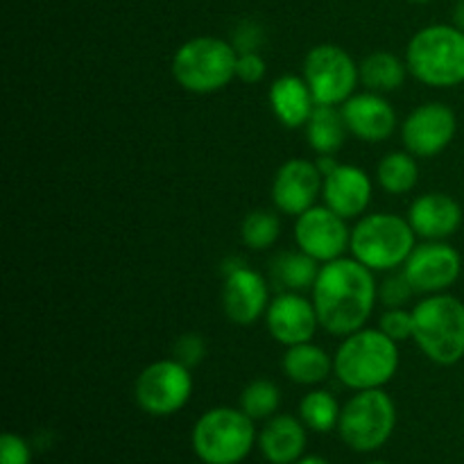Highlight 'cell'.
I'll return each instance as SVG.
<instances>
[{"label": "cell", "instance_id": "26", "mask_svg": "<svg viewBox=\"0 0 464 464\" xmlns=\"http://www.w3.org/2000/svg\"><path fill=\"white\" fill-rule=\"evenodd\" d=\"M376 179H379L381 188L390 195H406L420 181V166H417V157L406 152H390L381 159L379 168H376Z\"/></svg>", "mask_w": 464, "mask_h": 464}, {"label": "cell", "instance_id": "36", "mask_svg": "<svg viewBox=\"0 0 464 464\" xmlns=\"http://www.w3.org/2000/svg\"><path fill=\"white\" fill-rule=\"evenodd\" d=\"M317 168H320V172H322V177H326V175H331V172L335 170V168L340 166V161L338 159L334 157V154H322L320 159H317Z\"/></svg>", "mask_w": 464, "mask_h": 464}, {"label": "cell", "instance_id": "27", "mask_svg": "<svg viewBox=\"0 0 464 464\" xmlns=\"http://www.w3.org/2000/svg\"><path fill=\"white\" fill-rule=\"evenodd\" d=\"M340 415H343V408L338 399L326 390H313L299 403V420L315 433H329L338 429Z\"/></svg>", "mask_w": 464, "mask_h": 464}, {"label": "cell", "instance_id": "16", "mask_svg": "<svg viewBox=\"0 0 464 464\" xmlns=\"http://www.w3.org/2000/svg\"><path fill=\"white\" fill-rule=\"evenodd\" d=\"M266 324L276 343L295 347L311 343L320 326V317L313 299L304 297V293H279L267 306Z\"/></svg>", "mask_w": 464, "mask_h": 464}, {"label": "cell", "instance_id": "34", "mask_svg": "<svg viewBox=\"0 0 464 464\" xmlns=\"http://www.w3.org/2000/svg\"><path fill=\"white\" fill-rule=\"evenodd\" d=\"M267 72L266 59L258 53H238V62H236V77L245 84H258L263 82Z\"/></svg>", "mask_w": 464, "mask_h": 464}, {"label": "cell", "instance_id": "25", "mask_svg": "<svg viewBox=\"0 0 464 464\" xmlns=\"http://www.w3.org/2000/svg\"><path fill=\"white\" fill-rule=\"evenodd\" d=\"M361 82L367 91L374 93H392L401 89L408 75L406 59L397 57L390 50H376L370 53L361 63Z\"/></svg>", "mask_w": 464, "mask_h": 464}, {"label": "cell", "instance_id": "1", "mask_svg": "<svg viewBox=\"0 0 464 464\" xmlns=\"http://www.w3.org/2000/svg\"><path fill=\"white\" fill-rule=\"evenodd\" d=\"M311 299L322 329L344 338L367 324L379 299V284L370 267L343 256L322 263Z\"/></svg>", "mask_w": 464, "mask_h": 464}, {"label": "cell", "instance_id": "2", "mask_svg": "<svg viewBox=\"0 0 464 464\" xmlns=\"http://www.w3.org/2000/svg\"><path fill=\"white\" fill-rule=\"evenodd\" d=\"M399 370V344L381 329L344 335L334 356V374L349 390H376L388 385Z\"/></svg>", "mask_w": 464, "mask_h": 464}, {"label": "cell", "instance_id": "3", "mask_svg": "<svg viewBox=\"0 0 464 464\" xmlns=\"http://www.w3.org/2000/svg\"><path fill=\"white\" fill-rule=\"evenodd\" d=\"M408 72L433 89L464 84V32L453 23L421 27L406 48Z\"/></svg>", "mask_w": 464, "mask_h": 464}, {"label": "cell", "instance_id": "29", "mask_svg": "<svg viewBox=\"0 0 464 464\" xmlns=\"http://www.w3.org/2000/svg\"><path fill=\"white\" fill-rule=\"evenodd\" d=\"M281 406V390L272 381L256 379L240 394V411L247 412L254 421L270 420Z\"/></svg>", "mask_w": 464, "mask_h": 464}, {"label": "cell", "instance_id": "33", "mask_svg": "<svg viewBox=\"0 0 464 464\" xmlns=\"http://www.w3.org/2000/svg\"><path fill=\"white\" fill-rule=\"evenodd\" d=\"M0 464H32V449L21 435L5 433L0 438Z\"/></svg>", "mask_w": 464, "mask_h": 464}, {"label": "cell", "instance_id": "39", "mask_svg": "<svg viewBox=\"0 0 464 464\" xmlns=\"http://www.w3.org/2000/svg\"><path fill=\"white\" fill-rule=\"evenodd\" d=\"M408 3H417V5H426V3H430V0H408Z\"/></svg>", "mask_w": 464, "mask_h": 464}, {"label": "cell", "instance_id": "8", "mask_svg": "<svg viewBox=\"0 0 464 464\" xmlns=\"http://www.w3.org/2000/svg\"><path fill=\"white\" fill-rule=\"evenodd\" d=\"M397 426V406L383 388L361 390L353 394L340 415V438L358 453H372L383 447Z\"/></svg>", "mask_w": 464, "mask_h": 464}, {"label": "cell", "instance_id": "18", "mask_svg": "<svg viewBox=\"0 0 464 464\" xmlns=\"http://www.w3.org/2000/svg\"><path fill=\"white\" fill-rule=\"evenodd\" d=\"M374 195V184L362 168L340 163L331 175L324 177L322 198L331 211L344 220H356L367 211Z\"/></svg>", "mask_w": 464, "mask_h": 464}, {"label": "cell", "instance_id": "12", "mask_svg": "<svg viewBox=\"0 0 464 464\" xmlns=\"http://www.w3.org/2000/svg\"><path fill=\"white\" fill-rule=\"evenodd\" d=\"M295 240L304 254L320 263H329L344 256L349 243H352V229L347 227V220L331 211L326 204L322 207L315 204L302 216H297Z\"/></svg>", "mask_w": 464, "mask_h": 464}, {"label": "cell", "instance_id": "40", "mask_svg": "<svg viewBox=\"0 0 464 464\" xmlns=\"http://www.w3.org/2000/svg\"><path fill=\"white\" fill-rule=\"evenodd\" d=\"M367 464H388V462H381V460H374V462H367Z\"/></svg>", "mask_w": 464, "mask_h": 464}, {"label": "cell", "instance_id": "15", "mask_svg": "<svg viewBox=\"0 0 464 464\" xmlns=\"http://www.w3.org/2000/svg\"><path fill=\"white\" fill-rule=\"evenodd\" d=\"M324 177L315 161L308 159H290L276 170L272 181V202L285 216H302L311 207H315L322 195Z\"/></svg>", "mask_w": 464, "mask_h": 464}, {"label": "cell", "instance_id": "7", "mask_svg": "<svg viewBox=\"0 0 464 464\" xmlns=\"http://www.w3.org/2000/svg\"><path fill=\"white\" fill-rule=\"evenodd\" d=\"M190 442L204 464H238L252 453L256 442L254 420L229 406L211 408L195 421Z\"/></svg>", "mask_w": 464, "mask_h": 464}, {"label": "cell", "instance_id": "23", "mask_svg": "<svg viewBox=\"0 0 464 464\" xmlns=\"http://www.w3.org/2000/svg\"><path fill=\"white\" fill-rule=\"evenodd\" d=\"M320 267V261L304 254L302 249L276 254L275 261L270 263L272 281L281 293H308V290H313Z\"/></svg>", "mask_w": 464, "mask_h": 464}, {"label": "cell", "instance_id": "10", "mask_svg": "<svg viewBox=\"0 0 464 464\" xmlns=\"http://www.w3.org/2000/svg\"><path fill=\"white\" fill-rule=\"evenodd\" d=\"M193 394L190 367L175 358L157 361L145 367L134 383V399L143 412L152 417H170L179 412Z\"/></svg>", "mask_w": 464, "mask_h": 464}, {"label": "cell", "instance_id": "5", "mask_svg": "<svg viewBox=\"0 0 464 464\" xmlns=\"http://www.w3.org/2000/svg\"><path fill=\"white\" fill-rule=\"evenodd\" d=\"M238 50L218 36H195L181 44L172 57V77L188 93H218L236 77Z\"/></svg>", "mask_w": 464, "mask_h": 464}, {"label": "cell", "instance_id": "21", "mask_svg": "<svg viewBox=\"0 0 464 464\" xmlns=\"http://www.w3.org/2000/svg\"><path fill=\"white\" fill-rule=\"evenodd\" d=\"M270 107L281 125L288 130H299V127H306L317 102L304 75H284L272 84Z\"/></svg>", "mask_w": 464, "mask_h": 464}, {"label": "cell", "instance_id": "38", "mask_svg": "<svg viewBox=\"0 0 464 464\" xmlns=\"http://www.w3.org/2000/svg\"><path fill=\"white\" fill-rule=\"evenodd\" d=\"M297 464H331V462H326L324 458H320V456H304Z\"/></svg>", "mask_w": 464, "mask_h": 464}, {"label": "cell", "instance_id": "30", "mask_svg": "<svg viewBox=\"0 0 464 464\" xmlns=\"http://www.w3.org/2000/svg\"><path fill=\"white\" fill-rule=\"evenodd\" d=\"M379 329L394 343H406L415 335V317L406 308H385L379 320Z\"/></svg>", "mask_w": 464, "mask_h": 464}, {"label": "cell", "instance_id": "37", "mask_svg": "<svg viewBox=\"0 0 464 464\" xmlns=\"http://www.w3.org/2000/svg\"><path fill=\"white\" fill-rule=\"evenodd\" d=\"M453 25L464 32V0H458L456 9H453Z\"/></svg>", "mask_w": 464, "mask_h": 464}, {"label": "cell", "instance_id": "35", "mask_svg": "<svg viewBox=\"0 0 464 464\" xmlns=\"http://www.w3.org/2000/svg\"><path fill=\"white\" fill-rule=\"evenodd\" d=\"M231 44H234V48L238 50V53H258V48H261L263 44L261 25L254 21L240 23L234 30V41H231Z\"/></svg>", "mask_w": 464, "mask_h": 464}, {"label": "cell", "instance_id": "14", "mask_svg": "<svg viewBox=\"0 0 464 464\" xmlns=\"http://www.w3.org/2000/svg\"><path fill=\"white\" fill-rule=\"evenodd\" d=\"M270 284L261 272L252 270L245 263H236L225 270L222 285V308L231 324L252 326L263 317L270 306Z\"/></svg>", "mask_w": 464, "mask_h": 464}, {"label": "cell", "instance_id": "32", "mask_svg": "<svg viewBox=\"0 0 464 464\" xmlns=\"http://www.w3.org/2000/svg\"><path fill=\"white\" fill-rule=\"evenodd\" d=\"M204 356H207V343L199 334H184L172 344V358L184 362L190 370L198 367L204 361Z\"/></svg>", "mask_w": 464, "mask_h": 464}, {"label": "cell", "instance_id": "4", "mask_svg": "<svg viewBox=\"0 0 464 464\" xmlns=\"http://www.w3.org/2000/svg\"><path fill=\"white\" fill-rule=\"evenodd\" d=\"M412 340L430 362L451 367L464 358V302L449 293L426 295L415 308Z\"/></svg>", "mask_w": 464, "mask_h": 464}, {"label": "cell", "instance_id": "20", "mask_svg": "<svg viewBox=\"0 0 464 464\" xmlns=\"http://www.w3.org/2000/svg\"><path fill=\"white\" fill-rule=\"evenodd\" d=\"M263 458L272 464H297L306 451V424L290 415H276L258 435Z\"/></svg>", "mask_w": 464, "mask_h": 464}, {"label": "cell", "instance_id": "28", "mask_svg": "<svg viewBox=\"0 0 464 464\" xmlns=\"http://www.w3.org/2000/svg\"><path fill=\"white\" fill-rule=\"evenodd\" d=\"M281 236V222L276 213L266 211V208H256V211L247 213L240 225V238H243L245 247L254 249V252H263V249L272 247Z\"/></svg>", "mask_w": 464, "mask_h": 464}, {"label": "cell", "instance_id": "31", "mask_svg": "<svg viewBox=\"0 0 464 464\" xmlns=\"http://www.w3.org/2000/svg\"><path fill=\"white\" fill-rule=\"evenodd\" d=\"M415 295V288L408 281V276L401 272H394L383 279V284L379 285V299L383 302L385 308H403Z\"/></svg>", "mask_w": 464, "mask_h": 464}, {"label": "cell", "instance_id": "17", "mask_svg": "<svg viewBox=\"0 0 464 464\" xmlns=\"http://www.w3.org/2000/svg\"><path fill=\"white\" fill-rule=\"evenodd\" d=\"M343 116L349 134L367 140V143H381V140L390 139L399 122L390 100L383 93H374L367 89L362 93H353L343 104Z\"/></svg>", "mask_w": 464, "mask_h": 464}, {"label": "cell", "instance_id": "13", "mask_svg": "<svg viewBox=\"0 0 464 464\" xmlns=\"http://www.w3.org/2000/svg\"><path fill=\"white\" fill-rule=\"evenodd\" d=\"M456 131L458 118L451 107L442 102H426L408 113L401 125V140L411 154L430 159L442 154L453 143Z\"/></svg>", "mask_w": 464, "mask_h": 464}, {"label": "cell", "instance_id": "6", "mask_svg": "<svg viewBox=\"0 0 464 464\" xmlns=\"http://www.w3.org/2000/svg\"><path fill=\"white\" fill-rule=\"evenodd\" d=\"M417 247V234L408 218L394 213L362 216L352 229V256L372 272H394Z\"/></svg>", "mask_w": 464, "mask_h": 464}, {"label": "cell", "instance_id": "9", "mask_svg": "<svg viewBox=\"0 0 464 464\" xmlns=\"http://www.w3.org/2000/svg\"><path fill=\"white\" fill-rule=\"evenodd\" d=\"M304 80L311 86L317 104L340 107L356 93L361 66L343 45L320 44L308 50L304 59Z\"/></svg>", "mask_w": 464, "mask_h": 464}, {"label": "cell", "instance_id": "11", "mask_svg": "<svg viewBox=\"0 0 464 464\" xmlns=\"http://www.w3.org/2000/svg\"><path fill=\"white\" fill-rule=\"evenodd\" d=\"M403 275L420 295L447 293L462 275V256L453 245L444 240H426L417 245L408 261L403 263Z\"/></svg>", "mask_w": 464, "mask_h": 464}, {"label": "cell", "instance_id": "19", "mask_svg": "<svg viewBox=\"0 0 464 464\" xmlns=\"http://www.w3.org/2000/svg\"><path fill=\"white\" fill-rule=\"evenodd\" d=\"M408 222L424 240H447L460 229L462 207L447 193H426L411 204Z\"/></svg>", "mask_w": 464, "mask_h": 464}, {"label": "cell", "instance_id": "24", "mask_svg": "<svg viewBox=\"0 0 464 464\" xmlns=\"http://www.w3.org/2000/svg\"><path fill=\"white\" fill-rule=\"evenodd\" d=\"M304 130H306L308 145L320 157L322 154H334L335 157V152L343 150L344 139L349 134L343 107H334V104H317Z\"/></svg>", "mask_w": 464, "mask_h": 464}, {"label": "cell", "instance_id": "22", "mask_svg": "<svg viewBox=\"0 0 464 464\" xmlns=\"http://www.w3.org/2000/svg\"><path fill=\"white\" fill-rule=\"evenodd\" d=\"M281 365H284L285 376L297 385H320L334 372V356H329L317 344L302 343L285 347Z\"/></svg>", "mask_w": 464, "mask_h": 464}]
</instances>
